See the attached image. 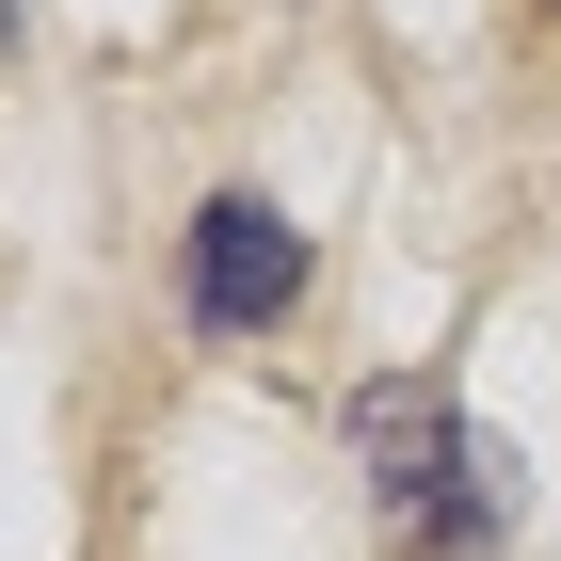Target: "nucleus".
Instances as JSON below:
<instances>
[{"mask_svg": "<svg viewBox=\"0 0 561 561\" xmlns=\"http://www.w3.org/2000/svg\"><path fill=\"white\" fill-rule=\"evenodd\" d=\"M353 466H369V514H386L401 561H481L514 529V449L466 433V401L433 386V369H386V386H353Z\"/></svg>", "mask_w": 561, "mask_h": 561, "instance_id": "1", "label": "nucleus"}, {"mask_svg": "<svg viewBox=\"0 0 561 561\" xmlns=\"http://www.w3.org/2000/svg\"><path fill=\"white\" fill-rule=\"evenodd\" d=\"M289 305H305V225L257 209V193H209L193 209V321L209 337H273Z\"/></svg>", "mask_w": 561, "mask_h": 561, "instance_id": "2", "label": "nucleus"}, {"mask_svg": "<svg viewBox=\"0 0 561 561\" xmlns=\"http://www.w3.org/2000/svg\"><path fill=\"white\" fill-rule=\"evenodd\" d=\"M0 33H16V0H0Z\"/></svg>", "mask_w": 561, "mask_h": 561, "instance_id": "3", "label": "nucleus"}]
</instances>
